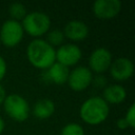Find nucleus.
<instances>
[{"mask_svg":"<svg viewBox=\"0 0 135 135\" xmlns=\"http://www.w3.org/2000/svg\"><path fill=\"white\" fill-rule=\"evenodd\" d=\"M5 113L15 121L22 122L30 115V105L26 99L18 94H9L3 101Z\"/></svg>","mask_w":135,"mask_h":135,"instance_id":"obj_4","label":"nucleus"},{"mask_svg":"<svg viewBox=\"0 0 135 135\" xmlns=\"http://www.w3.org/2000/svg\"><path fill=\"white\" fill-rule=\"evenodd\" d=\"M55 112V103L49 98H42L35 102L33 107V114L38 119H46Z\"/></svg>","mask_w":135,"mask_h":135,"instance_id":"obj_14","label":"nucleus"},{"mask_svg":"<svg viewBox=\"0 0 135 135\" xmlns=\"http://www.w3.org/2000/svg\"><path fill=\"white\" fill-rule=\"evenodd\" d=\"M121 9L119 0H96L93 4V12L99 19H112L116 17Z\"/></svg>","mask_w":135,"mask_h":135,"instance_id":"obj_9","label":"nucleus"},{"mask_svg":"<svg viewBox=\"0 0 135 135\" xmlns=\"http://www.w3.org/2000/svg\"><path fill=\"white\" fill-rule=\"evenodd\" d=\"M60 135H84V130L80 124L71 122L62 128Z\"/></svg>","mask_w":135,"mask_h":135,"instance_id":"obj_16","label":"nucleus"},{"mask_svg":"<svg viewBox=\"0 0 135 135\" xmlns=\"http://www.w3.org/2000/svg\"><path fill=\"white\" fill-rule=\"evenodd\" d=\"M23 27L19 21L7 19L3 22L0 28V40L3 45L14 47L20 43L23 38Z\"/></svg>","mask_w":135,"mask_h":135,"instance_id":"obj_5","label":"nucleus"},{"mask_svg":"<svg viewBox=\"0 0 135 135\" xmlns=\"http://www.w3.org/2000/svg\"><path fill=\"white\" fill-rule=\"evenodd\" d=\"M8 14L9 16L12 17L11 19L13 20H16V21H19V20H22L25 15L27 14L26 13V8L25 6L22 4V3H19V2H14L9 5L8 7Z\"/></svg>","mask_w":135,"mask_h":135,"instance_id":"obj_15","label":"nucleus"},{"mask_svg":"<svg viewBox=\"0 0 135 135\" xmlns=\"http://www.w3.org/2000/svg\"><path fill=\"white\" fill-rule=\"evenodd\" d=\"M4 127H5V123H4V120H3V118L0 116V134L3 132V130H4Z\"/></svg>","mask_w":135,"mask_h":135,"instance_id":"obj_23","label":"nucleus"},{"mask_svg":"<svg viewBox=\"0 0 135 135\" xmlns=\"http://www.w3.org/2000/svg\"><path fill=\"white\" fill-rule=\"evenodd\" d=\"M127 97V91L122 85L119 84H111L104 88L102 93L103 100L109 104H117L124 101Z\"/></svg>","mask_w":135,"mask_h":135,"instance_id":"obj_13","label":"nucleus"},{"mask_svg":"<svg viewBox=\"0 0 135 135\" xmlns=\"http://www.w3.org/2000/svg\"><path fill=\"white\" fill-rule=\"evenodd\" d=\"M93 81V74L91 70L86 66H77L72 70L69 74L68 83L70 88L76 92H81L85 90Z\"/></svg>","mask_w":135,"mask_h":135,"instance_id":"obj_6","label":"nucleus"},{"mask_svg":"<svg viewBox=\"0 0 135 135\" xmlns=\"http://www.w3.org/2000/svg\"><path fill=\"white\" fill-rule=\"evenodd\" d=\"M63 35H64V37L69 38L70 40L80 41V40H83L88 37L89 27L83 21L72 20L65 24Z\"/></svg>","mask_w":135,"mask_h":135,"instance_id":"obj_11","label":"nucleus"},{"mask_svg":"<svg viewBox=\"0 0 135 135\" xmlns=\"http://www.w3.org/2000/svg\"><path fill=\"white\" fill-rule=\"evenodd\" d=\"M82 53L78 45L74 43H66L59 46L58 50H56L55 59L56 62L61 63L65 66H72L75 65L80 59H81Z\"/></svg>","mask_w":135,"mask_h":135,"instance_id":"obj_7","label":"nucleus"},{"mask_svg":"<svg viewBox=\"0 0 135 135\" xmlns=\"http://www.w3.org/2000/svg\"><path fill=\"white\" fill-rule=\"evenodd\" d=\"M23 31L30 36L40 37L46 34L51 27L50 17L42 12H32L25 15L21 23Z\"/></svg>","mask_w":135,"mask_h":135,"instance_id":"obj_3","label":"nucleus"},{"mask_svg":"<svg viewBox=\"0 0 135 135\" xmlns=\"http://www.w3.org/2000/svg\"><path fill=\"white\" fill-rule=\"evenodd\" d=\"M130 128H135V103H132L130 108L128 109V112L126 113V116L123 117Z\"/></svg>","mask_w":135,"mask_h":135,"instance_id":"obj_18","label":"nucleus"},{"mask_svg":"<svg viewBox=\"0 0 135 135\" xmlns=\"http://www.w3.org/2000/svg\"><path fill=\"white\" fill-rule=\"evenodd\" d=\"M69 74V68L56 61L46 70L45 73L46 78L56 84H64L65 82H68Z\"/></svg>","mask_w":135,"mask_h":135,"instance_id":"obj_12","label":"nucleus"},{"mask_svg":"<svg viewBox=\"0 0 135 135\" xmlns=\"http://www.w3.org/2000/svg\"><path fill=\"white\" fill-rule=\"evenodd\" d=\"M112 63V54L105 47H97L95 49L89 58V65L91 72L95 73H103L105 72Z\"/></svg>","mask_w":135,"mask_h":135,"instance_id":"obj_8","label":"nucleus"},{"mask_svg":"<svg viewBox=\"0 0 135 135\" xmlns=\"http://www.w3.org/2000/svg\"><path fill=\"white\" fill-rule=\"evenodd\" d=\"M5 97H6L5 90H4V88L0 84V104H2V103H3V101H4Z\"/></svg>","mask_w":135,"mask_h":135,"instance_id":"obj_22","label":"nucleus"},{"mask_svg":"<svg viewBox=\"0 0 135 135\" xmlns=\"http://www.w3.org/2000/svg\"><path fill=\"white\" fill-rule=\"evenodd\" d=\"M93 82L95 83L96 86H98V88H103V86H105V84H107V79H105L104 76L98 75V76H96L95 78H93Z\"/></svg>","mask_w":135,"mask_h":135,"instance_id":"obj_19","label":"nucleus"},{"mask_svg":"<svg viewBox=\"0 0 135 135\" xmlns=\"http://www.w3.org/2000/svg\"><path fill=\"white\" fill-rule=\"evenodd\" d=\"M110 113L109 104L100 96L88 98L80 107V118L89 124H99L103 122Z\"/></svg>","mask_w":135,"mask_h":135,"instance_id":"obj_2","label":"nucleus"},{"mask_svg":"<svg viewBox=\"0 0 135 135\" xmlns=\"http://www.w3.org/2000/svg\"><path fill=\"white\" fill-rule=\"evenodd\" d=\"M56 50L46 40L34 39L26 49V56L32 65L40 70H47L55 61Z\"/></svg>","mask_w":135,"mask_h":135,"instance_id":"obj_1","label":"nucleus"},{"mask_svg":"<svg viewBox=\"0 0 135 135\" xmlns=\"http://www.w3.org/2000/svg\"><path fill=\"white\" fill-rule=\"evenodd\" d=\"M116 126L118 127V129H120V130H124V129H127L129 126H128V123H127V121H126V119L122 117V118H119L117 121H116Z\"/></svg>","mask_w":135,"mask_h":135,"instance_id":"obj_21","label":"nucleus"},{"mask_svg":"<svg viewBox=\"0 0 135 135\" xmlns=\"http://www.w3.org/2000/svg\"><path fill=\"white\" fill-rule=\"evenodd\" d=\"M111 76L118 81H123L132 77L134 73V64L127 57H119L112 61L110 65Z\"/></svg>","mask_w":135,"mask_h":135,"instance_id":"obj_10","label":"nucleus"},{"mask_svg":"<svg viewBox=\"0 0 135 135\" xmlns=\"http://www.w3.org/2000/svg\"><path fill=\"white\" fill-rule=\"evenodd\" d=\"M6 70H7L6 62H5L4 58L0 55V81L4 78V76H5V74H6Z\"/></svg>","mask_w":135,"mask_h":135,"instance_id":"obj_20","label":"nucleus"},{"mask_svg":"<svg viewBox=\"0 0 135 135\" xmlns=\"http://www.w3.org/2000/svg\"><path fill=\"white\" fill-rule=\"evenodd\" d=\"M64 40L63 32L60 30H52L47 32V42L53 45H60Z\"/></svg>","mask_w":135,"mask_h":135,"instance_id":"obj_17","label":"nucleus"}]
</instances>
